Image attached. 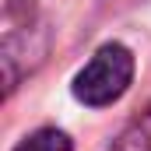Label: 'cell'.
<instances>
[{
    "mask_svg": "<svg viewBox=\"0 0 151 151\" xmlns=\"http://www.w3.org/2000/svg\"><path fill=\"white\" fill-rule=\"evenodd\" d=\"M130 77H134V56H130V49L119 46V42H109L74 77V95L84 106H109V102H116L130 88Z\"/></svg>",
    "mask_w": 151,
    "mask_h": 151,
    "instance_id": "cell-1",
    "label": "cell"
},
{
    "mask_svg": "<svg viewBox=\"0 0 151 151\" xmlns=\"http://www.w3.org/2000/svg\"><path fill=\"white\" fill-rule=\"evenodd\" d=\"M14 151H70V137L63 130H35L32 137H25Z\"/></svg>",
    "mask_w": 151,
    "mask_h": 151,
    "instance_id": "cell-3",
    "label": "cell"
},
{
    "mask_svg": "<svg viewBox=\"0 0 151 151\" xmlns=\"http://www.w3.org/2000/svg\"><path fill=\"white\" fill-rule=\"evenodd\" d=\"M113 151H151V106L119 134Z\"/></svg>",
    "mask_w": 151,
    "mask_h": 151,
    "instance_id": "cell-2",
    "label": "cell"
}]
</instances>
